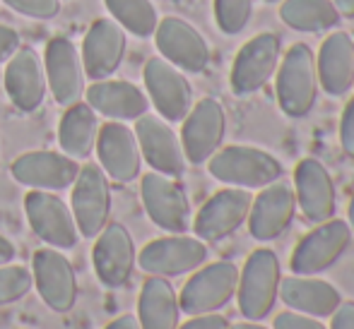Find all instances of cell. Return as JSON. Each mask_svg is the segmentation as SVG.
Instances as JSON below:
<instances>
[{"label":"cell","mask_w":354,"mask_h":329,"mask_svg":"<svg viewBox=\"0 0 354 329\" xmlns=\"http://www.w3.org/2000/svg\"><path fill=\"white\" fill-rule=\"evenodd\" d=\"M297 214V195L294 188L287 186L284 181H275L270 186L261 188L251 202V212H248V233L256 241L268 243L280 238L294 221Z\"/></svg>","instance_id":"19"},{"label":"cell","mask_w":354,"mask_h":329,"mask_svg":"<svg viewBox=\"0 0 354 329\" xmlns=\"http://www.w3.org/2000/svg\"><path fill=\"white\" fill-rule=\"evenodd\" d=\"M32 279L41 301L56 312H71L77 303V274L58 248H39L32 257Z\"/></svg>","instance_id":"15"},{"label":"cell","mask_w":354,"mask_h":329,"mask_svg":"<svg viewBox=\"0 0 354 329\" xmlns=\"http://www.w3.org/2000/svg\"><path fill=\"white\" fill-rule=\"evenodd\" d=\"M181 147L188 163H207V159L222 147L227 134V113L224 106L212 97L193 103L191 111L183 118Z\"/></svg>","instance_id":"12"},{"label":"cell","mask_w":354,"mask_h":329,"mask_svg":"<svg viewBox=\"0 0 354 329\" xmlns=\"http://www.w3.org/2000/svg\"><path fill=\"white\" fill-rule=\"evenodd\" d=\"M24 212L32 231L46 246L58 250H71L77 246V223L66 202L48 190H29L24 197Z\"/></svg>","instance_id":"13"},{"label":"cell","mask_w":354,"mask_h":329,"mask_svg":"<svg viewBox=\"0 0 354 329\" xmlns=\"http://www.w3.org/2000/svg\"><path fill=\"white\" fill-rule=\"evenodd\" d=\"M99 134V116L87 101L66 106V113L58 126V144L61 152L71 159H87L94 152Z\"/></svg>","instance_id":"29"},{"label":"cell","mask_w":354,"mask_h":329,"mask_svg":"<svg viewBox=\"0 0 354 329\" xmlns=\"http://www.w3.org/2000/svg\"><path fill=\"white\" fill-rule=\"evenodd\" d=\"M104 3L113 19L136 37L147 39L157 29L159 12L152 0H104Z\"/></svg>","instance_id":"31"},{"label":"cell","mask_w":354,"mask_h":329,"mask_svg":"<svg viewBox=\"0 0 354 329\" xmlns=\"http://www.w3.org/2000/svg\"><path fill=\"white\" fill-rule=\"evenodd\" d=\"M92 262L99 281L106 288H121L131 281L138 264L133 236L121 221H111L99 231L92 248Z\"/></svg>","instance_id":"16"},{"label":"cell","mask_w":354,"mask_h":329,"mask_svg":"<svg viewBox=\"0 0 354 329\" xmlns=\"http://www.w3.org/2000/svg\"><path fill=\"white\" fill-rule=\"evenodd\" d=\"M282 303L294 312H304L311 317H330L335 308L342 303V296L330 281L313 277H282L280 281V296Z\"/></svg>","instance_id":"27"},{"label":"cell","mask_w":354,"mask_h":329,"mask_svg":"<svg viewBox=\"0 0 354 329\" xmlns=\"http://www.w3.org/2000/svg\"><path fill=\"white\" fill-rule=\"evenodd\" d=\"M71 212L77 223L80 236L97 238L99 231L109 223L111 214V188L109 176L102 171L99 163H87L80 168L73 183Z\"/></svg>","instance_id":"8"},{"label":"cell","mask_w":354,"mask_h":329,"mask_svg":"<svg viewBox=\"0 0 354 329\" xmlns=\"http://www.w3.org/2000/svg\"><path fill=\"white\" fill-rule=\"evenodd\" d=\"M347 223H350V228H352V233H354V197H352L350 207H347Z\"/></svg>","instance_id":"44"},{"label":"cell","mask_w":354,"mask_h":329,"mask_svg":"<svg viewBox=\"0 0 354 329\" xmlns=\"http://www.w3.org/2000/svg\"><path fill=\"white\" fill-rule=\"evenodd\" d=\"M140 195L147 217L167 233H186L191 228V202L181 183L171 176L149 171L140 181Z\"/></svg>","instance_id":"9"},{"label":"cell","mask_w":354,"mask_h":329,"mask_svg":"<svg viewBox=\"0 0 354 329\" xmlns=\"http://www.w3.org/2000/svg\"><path fill=\"white\" fill-rule=\"evenodd\" d=\"M207 255L210 252L205 241L186 233H171L149 241L138 255V264L149 277H181L205 264Z\"/></svg>","instance_id":"7"},{"label":"cell","mask_w":354,"mask_h":329,"mask_svg":"<svg viewBox=\"0 0 354 329\" xmlns=\"http://www.w3.org/2000/svg\"><path fill=\"white\" fill-rule=\"evenodd\" d=\"M10 173L19 186L58 192L73 188L80 173V163L63 152H27L15 159Z\"/></svg>","instance_id":"23"},{"label":"cell","mask_w":354,"mask_h":329,"mask_svg":"<svg viewBox=\"0 0 354 329\" xmlns=\"http://www.w3.org/2000/svg\"><path fill=\"white\" fill-rule=\"evenodd\" d=\"M87 103L111 121H138L149 108L147 94L126 79H97L84 89Z\"/></svg>","instance_id":"26"},{"label":"cell","mask_w":354,"mask_h":329,"mask_svg":"<svg viewBox=\"0 0 354 329\" xmlns=\"http://www.w3.org/2000/svg\"><path fill=\"white\" fill-rule=\"evenodd\" d=\"M214 22L219 32L236 37L248 27L253 17V0H214Z\"/></svg>","instance_id":"32"},{"label":"cell","mask_w":354,"mask_h":329,"mask_svg":"<svg viewBox=\"0 0 354 329\" xmlns=\"http://www.w3.org/2000/svg\"><path fill=\"white\" fill-rule=\"evenodd\" d=\"M15 255H17V250H15L12 241L0 233V264H10L15 260Z\"/></svg>","instance_id":"41"},{"label":"cell","mask_w":354,"mask_h":329,"mask_svg":"<svg viewBox=\"0 0 354 329\" xmlns=\"http://www.w3.org/2000/svg\"><path fill=\"white\" fill-rule=\"evenodd\" d=\"M94 149L99 154V166L111 181L131 183L140 176L142 154L138 137L133 128L123 126V121H109L99 126Z\"/></svg>","instance_id":"18"},{"label":"cell","mask_w":354,"mask_h":329,"mask_svg":"<svg viewBox=\"0 0 354 329\" xmlns=\"http://www.w3.org/2000/svg\"><path fill=\"white\" fill-rule=\"evenodd\" d=\"M207 171L214 181L234 188H266L280 181L284 168L272 154L248 144L219 147L207 159Z\"/></svg>","instance_id":"3"},{"label":"cell","mask_w":354,"mask_h":329,"mask_svg":"<svg viewBox=\"0 0 354 329\" xmlns=\"http://www.w3.org/2000/svg\"><path fill=\"white\" fill-rule=\"evenodd\" d=\"M5 92H8L10 101L24 113L37 111L44 103L48 92L46 70L34 48L22 46L12 53L8 68H5Z\"/></svg>","instance_id":"24"},{"label":"cell","mask_w":354,"mask_h":329,"mask_svg":"<svg viewBox=\"0 0 354 329\" xmlns=\"http://www.w3.org/2000/svg\"><path fill=\"white\" fill-rule=\"evenodd\" d=\"M229 329H268V327L258 325L256 320H246V322H236V325H229Z\"/></svg>","instance_id":"43"},{"label":"cell","mask_w":354,"mask_h":329,"mask_svg":"<svg viewBox=\"0 0 354 329\" xmlns=\"http://www.w3.org/2000/svg\"><path fill=\"white\" fill-rule=\"evenodd\" d=\"M272 329H328L318 317L304 315V312H294V310H284L275 317Z\"/></svg>","instance_id":"35"},{"label":"cell","mask_w":354,"mask_h":329,"mask_svg":"<svg viewBox=\"0 0 354 329\" xmlns=\"http://www.w3.org/2000/svg\"><path fill=\"white\" fill-rule=\"evenodd\" d=\"M3 3L32 19H53L61 12V0H3Z\"/></svg>","instance_id":"34"},{"label":"cell","mask_w":354,"mask_h":329,"mask_svg":"<svg viewBox=\"0 0 354 329\" xmlns=\"http://www.w3.org/2000/svg\"><path fill=\"white\" fill-rule=\"evenodd\" d=\"M34 286L32 272L22 264H0V306H10L24 298Z\"/></svg>","instance_id":"33"},{"label":"cell","mask_w":354,"mask_h":329,"mask_svg":"<svg viewBox=\"0 0 354 329\" xmlns=\"http://www.w3.org/2000/svg\"><path fill=\"white\" fill-rule=\"evenodd\" d=\"M44 70H46L48 92L56 103L73 106L84 97V68L77 46L68 37H53L46 43L44 53Z\"/></svg>","instance_id":"20"},{"label":"cell","mask_w":354,"mask_h":329,"mask_svg":"<svg viewBox=\"0 0 354 329\" xmlns=\"http://www.w3.org/2000/svg\"><path fill=\"white\" fill-rule=\"evenodd\" d=\"M280 19L294 32L321 34L340 24V12L333 0H282Z\"/></svg>","instance_id":"30"},{"label":"cell","mask_w":354,"mask_h":329,"mask_svg":"<svg viewBox=\"0 0 354 329\" xmlns=\"http://www.w3.org/2000/svg\"><path fill=\"white\" fill-rule=\"evenodd\" d=\"M133 132L138 137V147H140L142 159L149 163L152 171L171 178L183 176L188 161L181 147V137L174 132V128L162 116L145 113V116L136 121Z\"/></svg>","instance_id":"17"},{"label":"cell","mask_w":354,"mask_h":329,"mask_svg":"<svg viewBox=\"0 0 354 329\" xmlns=\"http://www.w3.org/2000/svg\"><path fill=\"white\" fill-rule=\"evenodd\" d=\"M19 48V34L12 27L0 24V66L12 58V53Z\"/></svg>","instance_id":"38"},{"label":"cell","mask_w":354,"mask_h":329,"mask_svg":"<svg viewBox=\"0 0 354 329\" xmlns=\"http://www.w3.org/2000/svg\"><path fill=\"white\" fill-rule=\"evenodd\" d=\"M340 142L345 149L347 157L354 159V97L347 101L345 111H342V121H340Z\"/></svg>","instance_id":"36"},{"label":"cell","mask_w":354,"mask_h":329,"mask_svg":"<svg viewBox=\"0 0 354 329\" xmlns=\"http://www.w3.org/2000/svg\"><path fill=\"white\" fill-rule=\"evenodd\" d=\"M282 58V41L275 32H263L239 48L232 63L229 84L236 97H248L263 89L277 72Z\"/></svg>","instance_id":"6"},{"label":"cell","mask_w":354,"mask_h":329,"mask_svg":"<svg viewBox=\"0 0 354 329\" xmlns=\"http://www.w3.org/2000/svg\"><path fill=\"white\" fill-rule=\"evenodd\" d=\"M352 228L342 219H328L316 223V228L306 233L289 257V269L299 277H316V274L330 269L333 264L345 255L352 243Z\"/></svg>","instance_id":"5"},{"label":"cell","mask_w":354,"mask_h":329,"mask_svg":"<svg viewBox=\"0 0 354 329\" xmlns=\"http://www.w3.org/2000/svg\"><path fill=\"white\" fill-rule=\"evenodd\" d=\"M232 322L219 312H205V315H191L186 325H178L176 329H229Z\"/></svg>","instance_id":"37"},{"label":"cell","mask_w":354,"mask_h":329,"mask_svg":"<svg viewBox=\"0 0 354 329\" xmlns=\"http://www.w3.org/2000/svg\"><path fill=\"white\" fill-rule=\"evenodd\" d=\"M104 329H140V322H138L136 315H121L116 320H111Z\"/></svg>","instance_id":"40"},{"label":"cell","mask_w":354,"mask_h":329,"mask_svg":"<svg viewBox=\"0 0 354 329\" xmlns=\"http://www.w3.org/2000/svg\"><path fill=\"white\" fill-rule=\"evenodd\" d=\"M154 43L164 61L183 72H205L210 66V43L191 22L181 17H162L154 29Z\"/></svg>","instance_id":"10"},{"label":"cell","mask_w":354,"mask_h":329,"mask_svg":"<svg viewBox=\"0 0 354 329\" xmlns=\"http://www.w3.org/2000/svg\"><path fill=\"white\" fill-rule=\"evenodd\" d=\"M251 202L253 195L246 188L232 186L214 192L191 221L196 238H201L205 243H217L224 241L227 236H232V233H236L246 223L248 212H251Z\"/></svg>","instance_id":"14"},{"label":"cell","mask_w":354,"mask_h":329,"mask_svg":"<svg viewBox=\"0 0 354 329\" xmlns=\"http://www.w3.org/2000/svg\"><path fill=\"white\" fill-rule=\"evenodd\" d=\"M318 84L328 97H345L354 87V39L350 32L328 34L316 53Z\"/></svg>","instance_id":"25"},{"label":"cell","mask_w":354,"mask_h":329,"mask_svg":"<svg viewBox=\"0 0 354 329\" xmlns=\"http://www.w3.org/2000/svg\"><path fill=\"white\" fill-rule=\"evenodd\" d=\"M126 29L111 17H102L94 19L89 24L87 34H84L82 41V68H84V77L89 79H106L111 77L118 70V66L123 63L126 56Z\"/></svg>","instance_id":"21"},{"label":"cell","mask_w":354,"mask_h":329,"mask_svg":"<svg viewBox=\"0 0 354 329\" xmlns=\"http://www.w3.org/2000/svg\"><path fill=\"white\" fill-rule=\"evenodd\" d=\"M239 286V264L232 260H217L201 264L193 277L183 283L178 293V306L186 315H205L217 312L236 296Z\"/></svg>","instance_id":"4"},{"label":"cell","mask_w":354,"mask_h":329,"mask_svg":"<svg viewBox=\"0 0 354 329\" xmlns=\"http://www.w3.org/2000/svg\"><path fill=\"white\" fill-rule=\"evenodd\" d=\"M266 3H277V0H266Z\"/></svg>","instance_id":"45"},{"label":"cell","mask_w":354,"mask_h":329,"mask_svg":"<svg viewBox=\"0 0 354 329\" xmlns=\"http://www.w3.org/2000/svg\"><path fill=\"white\" fill-rule=\"evenodd\" d=\"M282 267L280 257L270 248H256L239 269V310L246 320H263L272 312L280 296Z\"/></svg>","instance_id":"2"},{"label":"cell","mask_w":354,"mask_h":329,"mask_svg":"<svg viewBox=\"0 0 354 329\" xmlns=\"http://www.w3.org/2000/svg\"><path fill=\"white\" fill-rule=\"evenodd\" d=\"M181 320V306L167 277H149L140 288L138 322L140 329H176Z\"/></svg>","instance_id":"28"},{"label":"cell","mask_w":354,"mask_h":329,"mask_svg":"<svg viewBox=\"0 0 354 329\" xmlns=\"http://www.w3.org/2000/svg\"><path fill=\"white\" fill-rule=\"evenodd\" d=\"M333 5L337 8L340 17L354 19V0H333Z\"/></svg>","instance_id":"42"},{"label":"cell","mask_w":354,"mask_h":329,"mask_svg":"<svg viewBox=\"0 0 354 329\" xmlns=\"http://www.w3.org/2000/svg\"><path fill=\"white\" fill-rule=\"evenodd\" d=\"M330 329H354V301H342L330 315Z\"/></svg>","instance_id":"39"},{"label":"cell","mask_w":354,"mask_h":329,"mask_svg":"<svg viewBox=\"0 0 354 329\" xmlns=\"http://www.w3.org/2000/svg\"><path fill=\"white\" fill-rule=\"evenodd\" d=\"M294 195L297 207L311 223H323L335 217L337 192L333 176L318 159L306 157L294 166Z\"/></svg>","instance_id":"22"},{"label":"cell","mask_w":354,"mask_h":329,"mask_svg":"<svg viewBox=\"0 0 354 329\" xmlns=\"http://www.w3.org/2000/svg\"><path fill=\"white\" fill-rule=\"evenodd\" d=\"M142 77L149 101L157 108L159 116L167 123L183 121L193 106V87L183 74V70L164 61L162 56H154L145 63Z\"/></svg>","instance_id":"11"},{"label":"cell","mask_w":354,"mask_h":329,"mask_svg":"<svg viewBox=\"0 0 354 329\" xmlns=\"http://www.w3.org/2000/svg\"><path fill=\"white\" fill-rule=\"evenodd\" d=\"M277 66L275 92L277 103L289 118H304L313 111L318 101V70L316 53L308 43L297 41L287 48Z\"/></svg>","instance_id":"1"}]
</instances>
